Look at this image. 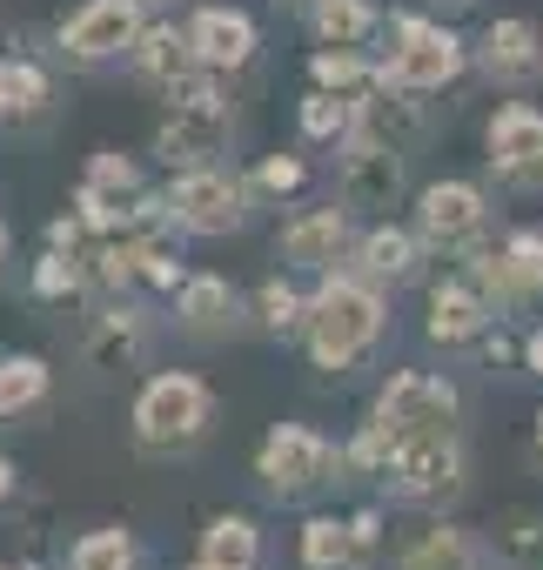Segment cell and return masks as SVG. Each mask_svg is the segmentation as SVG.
<instances>
[{
    "instance_id": "19",
    "label": "cell",
    "mask_w": 543,
    "mask_h": 570,
    "mask_svg": "<svg viewBox=\"0 0 543 570\" xmlns=\"http://www.w3.org/2000/svg\"><path fill=\"white\" fill-rule=\"evenodd\" d=\"M470 61H476V75L490 88L523 95V88L543 81V28L530 14H496V21H483L470 35Z\"/></svg>"
},
{
    "instance_id": "6",
    "label": "cell",
    "mask_w": 543,
    "mask_h": 570,
    "mask_svg": "<svg viewBox=\"0 0 543 570\" xmlns=\"http://www.w3.org/2000/svg\"><path fill=\"white\" fill-rule=\"evenodd\" d=\"M68 202L95 222V235H135L168 222V195L148 181V168L128 148H95L68 188Z\"/></svg>"
},
{
    "instance_id": "42",
    "label": "cell",
    "mask_w": 543,
    "mask_h": 570,
    "mask_svg": "<svg viewBox=\"0 0 543 570\" xmlns=\"http://www.w3.org/2000/svg\"><path fill=\"white\" fill-rule=\"evenodd\" d=\"M0 570H48V563H34V557H0Z\"/></svg>"
},
{
    "instance_id": "9",
    "label": "cell",
    "mask_w": 543,
    "mask_h": 570,
    "mask_svg": "<svg viewBox=\"0 0 543 570\" xmlns=\"http://www.w3.org/2000/svg\"><path fill=\"white\" fill-rule=\"evenodd\" d=\"M148 21H155V8H141V0H81L68 21H55L48 55L75 75H95V68L128 61Z\"/></svg>"
},
{
    "instance_id": "15",
    "label": "cell",
    "mask_w": 543,
    "mask_h": 570,
    "mask_svg": "<svg viewBox=\"0 0 543 570\" xmlns=\"http://www.w3.org/2000/svg\"><path fill=\"white\" fill-rule=\"evenodd\" d=\"M483 161L496 188L536 195L543 188V108L536 101H496L483 121Z\"/></svg>"
},
{
    "instance_id": "30",
    "label": "cell",
    "mask_w": 543,
    "mask_h": 570,
    "mask_svg": "<svg viewBox=\"0 0 543 570\" xmlns=\"http://www.w3.org/2000/svg\"><path fill=\"white\" fill-rule=\"evenodd\" d=\"M195 557L201 563H228V570H261V523L248 510H215L195 530Z\"/></svg>"
},
{
    "instance_id": "18",
    "label": "cell",
    "mask_w": 543,
    "mask_h": 570,
    "mask_svg": "<svg viewBox=\"0 0 543 570\" xmlns=\"http://www.w3.org/2000/svg\"><path fill=\"white\" fill-rule=\"evenodd\" d=\"M356 235H363V228H356V208H343V202L329 195V202L296 208V215L283 222L276 255H283V268H296V275H329V268L349 262Z\"/></svg>"
},
{
    "instance_id": "43",
    "label": "cell",
    "mask_w": 543,
    "mask_h": 570,
    "mask_svg": "<svg viewBox=\"0 0 543 570\" xmlns=\"http://www.w3.org/2000/svg\"><path fill=\"white\" fill-rule=\"evenodd\" d=\"M436 8H450V14H463V8H483V0H436Z\"/></svg>"
},
{
    "instance_id": "8",
    "label": "cell",
    "mask_w": 543,
    "mask_h": 570,
    "mask_svg": "<svg viewBox=\"0 0 543 570\" xmlns=\"http://www.w3.org/2000/svg\"><path fill=\"white\" fill-rule=\"evenodd\" d=\"M383 503L396 510H423V517H450L470 490V450H463V430L456 436H409L389 470H383Z\"/></svg>"
},
{
    "instance_id": "11",
    "label": "cell",
    "mask_w": 543,
    "mask_h": 570,
    "mask_svg": "<svg viewBox=\"0 0 543 570\" xmlns=\"http://www.w3.org/2000/svg\"><path fill=\"white\" fill-rule=\"evenodd\" d=\"M363 416L389 423L403 443L409 436H456L463 430V390L443 370H383V383H376Z\"/></svg>"
},
{
    "instance_id": "45",
    "label": "cell",
    "mask_w": 543,
    "mask_h": 570,
    "mask_svg": "<svg viewBox=\"0 0 543 570\" xmlns=\"http://www.w3.org/2000/svg\"><path fill=\"white\" fill-rule=\"evenodd\" d=\"M276 8H296V14H309V8H316V0H276Z\"/></svg>"
},
{
    "instance_id": "14",
    "label": "cell",
    "mask_w": 543,
    "mask_h": 570,
    "mask_svg": "<svg viewBox=\"0 0 543 570\" xmlns=\"http://www.w3.org/2000/svg\"><path fill=\"white\" fill-rule=\"evenodd\" d=\"M409 195H416V188H409V155H403V148H389V141H363V135L336 148V202L356 208L363 222L396 215Z\"/></svg>"
},
{
    "instance_id": "1",
    "label": "cell",
    "mask_w": 543,
    "mask_h": 570,
    "mask_svg": "<svg viewBox=\"0 0 543 570\" xmlns=\"http://www.w3.org/2000/svg\"><path fill=\"white\" fill-rule=\"evenodd\" d=\"M389 336V289H376L369 275H356L349 262L316 275L309 289V316H303V356L316 376H349L363 370Z\"/></svg>"
},
{
    "instance_id": "24",
    "label": "cell",
    "mask_w": 543,
    "mask_h": 570,
    "mask_svg": "<svg viewBox=\"0 0 543 570\" xmlns=\"http://www.w3.org/2000/svg\"><path fill=\"white\" fill-rule=\"evenodd\" d=\"M356 135L363 141H389V148H423V135H430V115H423V95H403V88H363L356 95ZM349 135V141H356Z\"/></svg>"
},
{
    "instance_id": "38",
    "label": "cell",
    "mask_w": 543,
    "mask_h": 570,
    "mask_svg": "<svg viewBox=\"0 0 543 570\" xmlns=\"http://www.w3.org/2000/svg\"><path fill=\"white\" fill-rule=\"evenodd\" d=\"M523 370H530V376L543 383V316H536V323L523 330Z\"/></svg>"
},
{
    "instance_id": "40",
    "label": "cell",
    "mask_w": 543,
    "mask_h": 570,
    "mask_svg": "<svg viewBox=\"0 0 543 570\" xmlns=\"http://www.w3.org/2000/svg\"><path fill=\"white\" fill-rule=\"evenodd\" d=\"M8 262H14V228H8V215H0V275H8Z\"/></svg>"
},
{
    "instance_id": "7",
    "label": "cell",
    "mask_w": 543,
    "mask_h": 570,
    "mask_svg": "<svg viewBox=\"0 0 543 570\" xmlns=\"http://www.w3.org/2000/svg\"><path fill=\"white\" fill-rule=\"evenodd\" d=\"M168 195V222L188 235V242H221V235H241L248 215L261 208L255 188H248V168H228V161H208V168H175L161 181Z\"/></svg>"
},
{
    "instance_id": "36",
    "label": "cell",
    "mask_w": 543,
    "mask_h": 570,
    "mask_svg": "<svg viewBox=\"0 0 543 570\" xmlns=\"http://www.w3.org/2000/svg\"><path fill=\"white\" fill-rule=\"evenodd\" d=\"M490 550L503 570H543V517L536 510H503L490 523Z\"/></svg>"
},
{
    "instance_id": "41",
    "label": "cell",
    "mask_w": 543,
    "mask_h": 570,
    "mask_svg": "<svg viewBox=\"0 0 543 570\" xmlns=\"http://www.w3.org/2000/svg\"><path fill=\"white\" fill-rule=\"evenodd\" d=\"M530 456H536V470H543V410H536V423H530Z\"/></svg>"
},
{
    "instance_id": "37",
    "label": "cell",
    "mask_w": 543,
    "mask_h": 570,
    "mask_svg": "<svg viewBox=\"0 0 543 570\" xmlns=\"http://www.w3.org/2000/svg\"><path fill=\"white\" fill-rule=\"evenodd\" d=\"M403 450V436L389 430V423H376V416H363L349 436H343V463H349V483H383V470H389V456Z\"/></svg>"
},
{
    "instance_id": "26",
    "label": "cell",
    "mask_w": 543,
    "mask_h": 570,
    "mask_svg": "<svg viewBox=\"0 0 543 570\" xmlns=\"http://www.w3.org/2000/svg\"><path fill=\"white\" fill-rule=\"evenodd\" d=\"M28 296L41 309H88L101 296V282L88 268V255H68V248H41L28 262Z\"/></svg>"
},
{
    "instance_id": "33",
    "label": "cell",
    "mask_w": 543,
    "mask_h": 570,
    "mask_svg": "<svg viewBox=\"0 0 543 570\" xmlns=\"http://www.w3.org/2000/svg\"><path fill=\"white\" fill-rule=\"evenodd\" d=\"M296 128L309 148H343L356 135V95H329V88H309L296 101Z\"/></svg>"
},
{
    "instance_id": "3",
    "label": "cell",
    "mask_w": 543,
    "mask_h": 570,
    "mask_svg": "<svg viewBox=\"0 0 543 570\" xmlns=\"http://www.w3.org/2000/svg\"><path fill=\"white\" fill-rule=\"evenodd\" d=\"M248 476L268 503H283V510H303L316 503L323 490L349 483V463H343V443L323 436L316 423H268L255 456H248Z\"/></svg>"
},
{
    "instance_id": "13",
    "label": "cell",
    "mask_w": 543,
    "mask_h": 570,
    "mask_svg": "<svg viewBox=\"0 0 543 570\" xmlns=\"http://www.w3.org/2000/svg\"><path fill=\"white\" fill-rule=\"evenodd\" d=\"M463 268L476 275V289L496 303V316H523L543 303V228H503L496 242L470 248Z\"/></svg>"
},
{
    "instance_id": "47",
    "label": "cell",
    "mask_w": 543,
    "mask_h": 570,
    "mask_svg": "<svg viewBox=\"0 0 543 570\" xmlns=\"http://www.w3.org/2000/svg\"><path fill=\"white\" fill-rule=\"evenodd\" d=\"M496 570H503V563H496Z\"/></svg>"
},
{
    "instance_id": "17",
    "label": "cell",
    "mask_w": 543,
    "mask_h": 570,
    "mask_svg": "<svg viewBox=\"0 0 543 570\" xmlns=\"http://www.w3.org/2000/svg\"><path fill=\"white\" fill-rule=\"evenodd\" d=\"M496 303L476 289L470 268H450L436 282H423V336L436 350H483V336L496 330Z\"/></svg>"
},
{
    "instance_id": "22",
    "label": "cell",
    "mask_w": 543,
    "mask_h": 570,
    "mask_svg": "<svg viewBox=\"0 0 543 570\" xmlns=\"http://www.w3.org/2000/svg\"><path fill=\"white\" fill-rule=\"evenodd\" d=\"M128 75H135V88H148V95L168 101L181 81H195L208 68H201V55L188 41V21H148L141 41H135V55H128Z\"/></svg>"
},
{
    "instance_id": "20",
    "label": "cell",
    "mask_w": 543,
    "mask_h": 570,
    "mask_svg": "<svg viewBox=\"0 0 543 570\" xmlns=\"http://www.w3.org/2000/svg\"><path fill=\"white\" fill-rule=\"evenodd\" d=\"M349 268L396 296V289L430 282V242L416 235V222L383 215V222H363V235H356V248H349Z\"/></svg>"
},
{
    "instance_id": "16",
    "label": "cell",
    "mask_w": 543,
    "mask_h": 570,
    "mask_svg": "<svg viewBox=\"0 0 543 570\" xmlns=\"http://www.w3.org/2000/svg\"><path fill=\"white\" fill-rule=\"evenodd\" d=\"M168 309H175V330L188 343H235V336L255 330V296L235 289L215 268H188V282L168 296Z\"/></svg>"
},
{
    "instance_id": "2",
    "label": "cell",
    "mask_w": 543,
    "mask_h": 570,
    "mask_svg": "<svg viewBox=\"0 0 543 570\" xmlns=\"http://www.w3.org/2000/svg\"><path fill=\"white\" fill-rule=\"evenodd\" d=\"M215 423H221V396L195 370H148L128 403V443L141 456H188L215 436Z\"/></svg>"
},
{
    "instance_id": "46",
    "label": "cell",
    "mask_w": 543,
    "mask_h": 570,
    "mask_svg": "<svg viewBox=\"0 0 543 570\" xmlns=\"http://www.w3.org/2000/svg\"><path fill=\"white\" fill-rule=\"evenodd\" d=\"M141 8H175V0H141Z\"/></svg>"
},
{
    "instance_id": "5",
    "label": "cell",
    "mask_w": 543,
    "mask_h": 570,
    "mask_svg": "<svg viewBox=\"0 0 543 570\" xmlns=\"http://www.w3.org/2000/svg\"><path fill=\"white\" fill-rule=\"evenodd\" d=\"M235 148V101H228V81L221 75H195L181 81L168 101H161V121H155V155L161 168H208V161H228Z\"/></svg>"
},
{
    "instance_id": "29",
    "label": "cell",
    "mask_w": 543,
    "mask_h": 570,
    "mask_svg": "<svg viewBox=\"0 0 543 570\" xmlns=\"http://www.w3.org/2000/svg\"><path fill=\"white\" fill-rule=\"evenodd\" d=\"M55 396V363L34 350H0V423H21L34 410H48Z\"/></svg>"
},
{
    "instance_id": "10",
    "label": "cell",
    "mask_w": 543,
    "mask_h": 570,
    "mask_svg": "<svg viewBox=\"0 0 543 570\" xmlns=\"http://www.w3.org/2000/svg\"><path fill=\"white\" fill-rule=\"evenodd\" d=\"M81 363L108 370V376H128V370H148L155 356V309L141 303V289H101L88 309H81Z\"/></svg>"
},
{
    "instance_id": "28",
    "label": "cell",
    "mask_w": 543,
    "mask_h": 570,
    "mask_svg": "<svg viewBox=\"0 0 543 570\" xmlns=\"http://www.w3.org/2000/svg\"><path fill=\"white\" fill-rule=\"evenodd\" d=\"M255 336L268 343H303V316H309V289L296 282V268H276L255 282Z\"/></svg>"
},
{
    "instance_id": "32",
    "label": "cell",
    "mask_w": 543,
    "mask_h": 570,
    "mask_svg": "<svg viewBox=\"0 0 543 570\" xmlns=\"http://www.w3.org/2000/svg\"><path fill=\"white\" fill-rule=\"evenodd\" d=\"M303 21H309V35H316L323 48H369V41L389 28L383 8H369V0H316Z\"/></svg>"
},
{
    "instance_id": "4",
    "label": "cell",
    "mask_w": 543,
    "mask_h": 570,
    "mask_svg": "<svg viewBox=\"0 0 543 570\" xmlns=\"http://www.w3.org/2000/svg\"><path fill=\"white\" fill-rule=\"evenodd\" d=\"M463 75H476L470 61V41L456 28H443L436 14L423 8H396L389 28H383V55H376V81L383 88H403V95H450Z\"/></svg>"
},
{
    "instance_id": "34",
    "label": "cell",
    "mask_w": 543,
    "mask_h": 570,
    "mask_svg": "<svg viewBox=\"0 0 543 570\" xmlns=\"http://www.w3.org/2000/svg\"><path fill=\"white\" fill-rule=\"evenodd\" d=\"M248 188H255L261 208H289V202L309 188V155H296V148L255 155V161H248Z\"/></svg>"
},
{
    "instance_id": "23",
    "label": "cell",
    "mask_w": 543,
    "mask_h": 570,
    "mask_svg": "<svg viewBox=\"0 0 543 570\" xmlns=\"http://www.w3.org/2000/svg\"><path fill=\"white\" fill-rule=\"evenodd\" d=\"M396 570H496V550H490V530H470L456 517H430L396 550Z\"/></svg>"
},
{
    "instance_id": "12",
    "label": "cell",
    "mask_w": 543,
    "mask_h": 570,
    "mask_svg": "<svg viewBox=\"0 0 543 570\" xmlns=\"http://www.w3.org/2000/svg\"><path fill=\"white\" fill-rule=\"evenodd\" d=\"M490 188L483 181H470V175H443V181H423L416 195H409V222H416V235L430 242V255H470V248H483L490 242Z\"/></svg>"
},
{
    "instance_id": "35",
    "label": "cell",
    "mask_w": 543,
    "mask_h": 570,
    "mask_svg": "<svg viewBox=\"0 0 543 570\" xmlns=\"http://www.w3.org/2000/svg\"><path fill=\"white\" fill-rule=\"evenodd\" d=\"M309 88H329V95H363L376 88V55L369 48H309Z\"/></svg>"
},
{
    "instance_id": "31",
    "label": "cell",
    "mask_w": 543,
    "mask_h": 570,
    "mask_svg": "<svg viewBox=\"0 0 543 570\" xmlns=\"http://www.w3.org/2000/svg\"><path fill=\"white\" fill-rule=\"evenodd\" d=\"M61 570H148V543L128 523H95L68 543Z\"/></svg>"
},
{
    "instance_id": "25",
    "label": "cell",
    "mask_w": 543,
    "mask_h": 570,
    "mask_svg": "<svg viewBox=\"0 0 543 570\" xmlns=\"http://www.w3.org/2000/svg\"><path fill=\"white\" fill-rule=\"evenodd\" d=\"M296 563L303 570H376V550L363 543L356 517H309L296 530Z\"/></svg>"
},
{
    "instance_id": "27",
    "label": "cell",
    "mask_w": 543,
    "mask_h": 570,
    "mask_svg": "<svg viewBox=\"0 0 543 570\" xmlns=\"http://www.w3.org/2000/svg\"><path fill=\"white\" fill-rule=\"evenodd\" d=\"M55 108V75L41 55L14 48V55H0V128H28Z\"/></svg>"
},
{
    "instance_id": "21",
    "label": "cell",
    "mask_w": 543,
    "mask_h": 570,
    "mask_svg": "<svg viewBox=\"0 0 543 570\" xmlns=\"http://www.w3.org/2000/svg\"><path fill=\"white\" fill-rule=\"evenodd\" d=\"M188 41H195L201 68L221 75V81L248 75L255 55H261V28H255L248 8H235V0H201V8L188 14Z\"/></svg>"
},
{
    "instance_id": "44",
    "label": "cell",
    "mask_w": 543,
    "mask_h": 570,
    "mask_svg": "<svg viewBox=\"0 0 543 570\" xmlns=\"http://www.w3.org/2000/svg\"><path fill=\"white\" fill-rule=\"evenodd\" d=\"M181 570H228V563H201V557H188V563H181Z\"/></svg>"
},
{
    "instance_id": "39",
    "label": "cell",
    "mask_w": 543,
    "mask_h": 570,
    "mask_svg": "<svg viewBox=\"0 0 543 570\" xmlns=\"http://www.w3.org/2000/svg\"><path fill=\"white\" fill-rule=\"evenodd\" d=\"M21 497V470H14V456H0V503H14Z\"/></svg>"
}]
</instances>
